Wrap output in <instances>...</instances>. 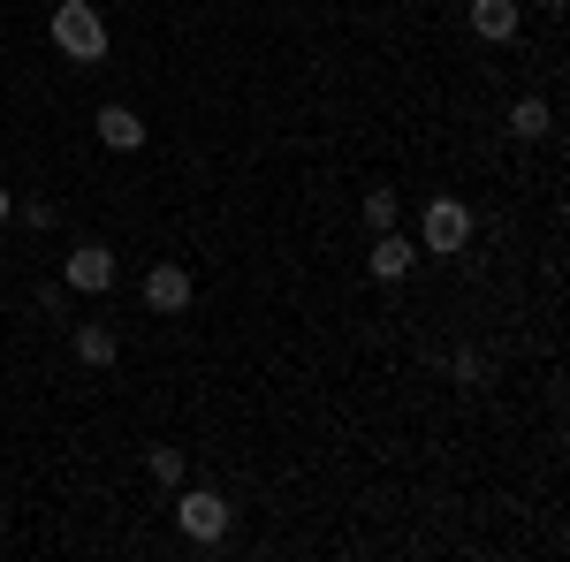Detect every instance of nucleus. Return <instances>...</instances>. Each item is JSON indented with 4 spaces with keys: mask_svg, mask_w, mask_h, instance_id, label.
Instances as JSON below:
<instances>
[{
    "mask_svg": "<svg viewBox=\"0 0 570 562\" xmlns=\"http://www.w3.org/2000/svg\"><path fill=\"white\" fill-rule=\"evenodd\" d=\"M46 31H53V46H61L69 61H99V53H107V23H99L91 0H61Z\"/></svg>",
    "mask_w": 570,
    "mask_h": 562,
    "instance_id": "obj_1",
    "label": "nucleus"
},
{
    "mask_svg": "<svg viewBox=\"0 0 570 562\" xmlns=\"http://www.w3.org/2000/svg\"><path fill=\"white\" fill-rule=\"evenodd\" d=\"M464 244H472V206H464V198H426V214H419V252L456 259Z\"/></svg>",
    "mask_w": 570,
    "mask_h": 562,
    "instance_id": "obj_2",
    "label": "nucleus"
},
{
    "mask_svg": "<svg viewBox=\"0 0 570 562\" xmlns=\"http://www.w3.org/2000/svg\"><path fill=\"white\" fill-rule=\"evenodd\" d=\"M176 524H183V540H198V548H214V540H228V524H236V510L220 502L214 486H190L176 502Z\"/></svg>",
    "mask_w": 570,
    "mask_h": 562,
    "instance_id": "obj_3",
    "label": "nucleus"
},
{
    "mask_svg": "<svg viewBox=\"0 0 570 562\" xmlns=\"http://www.w3.org/2000/svg\"><path fill=\"white\" fill-rule=\"evenodd\" d=\"M61 282L85 289V297H107V289H115V252H107V244H77V252L61 259Z\"/></svg>",
    "mask_w": 570,
    "mask_h": 562,
    "instance_id": "obj_4",
    "label": "nucleus"
},
{
    "mask_svg": "<svg viewBox=\"0 0 570 562\" xmlns=\"http://www.w3.org/2000/svg\"><path fill=\"white\" fill-rule=\"evenodd\" d=\"M464 23H472L487 46H510V39H518V23H525V8H518V0H472Z\"/></svg>",
    "mask_w": 570,
    "mask_h": 562,
    "instance_id": "obj_5",
    "label": "nucleus"
},
{
    "mask_svg": "<svg viewBox=\"0 0 570 562\" xmlns=\"http://www.w3.org/2000/svg\"><path fill=\"white\" fill-rule=\"evenodd\" d=\"M137 297L153 304V312H190V297H198V289H190V266H153Z\"/></svg>",
    "mask_w": 570,
    "mask_h": 562,
    "instance_id": "obj_6",
    "label": "nucleus"
},
{
    "mask_svg": "<svg viewBox=\"0 0 570 562\" xmlns=\"http://www.w3.org/2000/svg\"><path fill=\"white\" fill-rule=\"evenodd\" d=\"M99 145L107 152H145V115L137 107H99Z\"/></svg>",
    "mask_w": 570,
    "mask_h": 562,
    "instance_id": "obj_7",
    "label": "nucleus"
},
{
    "mask_svg": "<svg viewBox=\"0 0 570 562\" xmlns=\"http://www.w3.org/2000/svg\"><path fill=\"white\" fill-rule=\"evenodd\" d=\"M419 266V244L403 236V228H381V244H373V282H403Z\"/></svg>",
    "mask_w": 570,
    "mask_h": 562,
    "instance_id": "obj_8",
    "label": "nucleus"
},
{
    "mask_svg": "<svg viewBox=\"0 0 570 562\" xmlns=\"http://www.w3.org/2000/svg\"><path fill=\"white\" fill-rule=\"evenodd\" d=\"M556 130V115H548V99H510V137H525V145H540V137Z\"/></svg>",
    "mask_w": 570,
    "mask_h": 562,
    "instance_id": "obj_9",
    "label": "nucleus"
},
{
    "mask_svg": "<svg viewBox=\"0 0 570 562\" xmlns=\"http://www.w3.org/2000/svg\"><path fill=\"white\" fill-rule=\"evenodd\" d=\"M69 343H77V357H85V365H99V373H107V365L122 357V343H115V327H77Z\"/></svg>",
    "mask_w": 570,
    "mask_h": 562,
    "instance_id": "obj_10",
    "label": "nucleus"
},
{
    "mask_svg": "<svg viewBox=\"0 0 570 562\" xmlns=\"http://www.w3.org/2000/svg\"><path fill=\"white\" fill-rule=\"evenodd\" d=\"M365 228H373V236H381V228H403V198H395L389 183L365 190Z\"/></svg>",
    "mask_w": 570,
    "mask_h": 562,
    "instance_id": "obj_11",
    "label": "nucleus"
},
{
    "mask_svg": "<svg viewBox=\"0 0 570 562\" xmlns=\"http://www.w3.org/2000/svg\"><path fill=\"white\" fill-rule=\"evenodd\" d=\"M145 472L160 479V486H183V472H190V464H183V448H153V456H145Z\"/></svg>",
    "mask_w": 570,
    "mask_h": 562,
    "instance_id": "obj_12",
    "label": "nucleus"
},
{
    "mask_svg": "<svg viewBox=\"0 0 570 562\" xmlns=\"http://www.w3.org/2000/svg\"><path fill=\"white\" fill-rule=\"evenodd\" d=\"M456 381H464V388H480V381H487V357H480V349H456Z\"/></svg>",
    "mask_w": 570,
    "mask_h": 562,
    "instance_id": "obj_13",
    "label": "nucleus"
},
{
    "mask_svg": "<svg viewBox=\"0 0 570 562\" xmlns=\"http://www.w3.org/2000/svg\"><path fill=\"white\" fill-rule=\"evenodd\" d=\"M39 312H69V282H46V289H39Z\"/></svg>",
    "mask_w": 570,
    "mask_h": 562,
    "instance_id": "obj_14",
    "label": "nucleus"
},
{
    "mask_svg": "<svg viewBox=\"0 0 570 562\" xmlns=\"http://www.w3.org/2000/svg\"><path fill=\"white\" fill-rule=\"evenodd\" d=\"M8 214H16V198H8V183H0V228H8Z\"/></svg>",
    "mask_w": 570,
    "mask_h": 562,
    "instance_id": "obj_15",
    "label": "nucleus"
},
{
    "mask_svg": "<svg viewBox=\"0 0 570 562\" xmlns=\"http://www.w3.org/2000/svg\"><path fill=\"white\" fill-rule=\"evenodd\" d=\"M540 8H548V16H556V8H563V0H540Z\"/></svg>",
    "mask_w": 570,
    "mask_h": 562,
    "instance_id": "obj_16",
    "label": "nucleus"
}]
</instances>
